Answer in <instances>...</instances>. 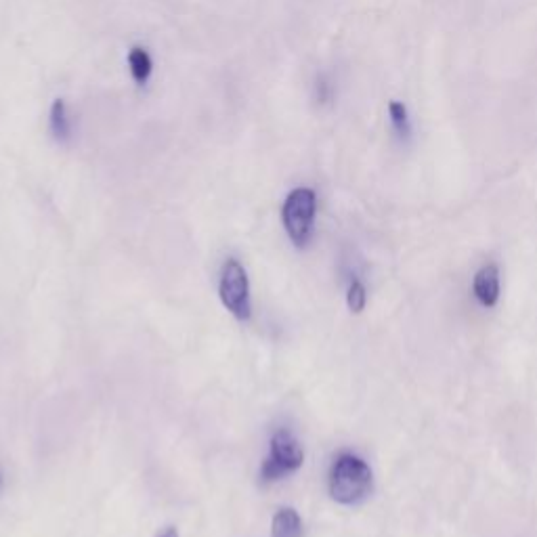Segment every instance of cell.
Instances as JSON below:
<instances>
[{
    "instance_id": "9",
    "label": "cell",
    "mask_w": 537,
    "mask_h": 537,
    "mask_svg": "<svg viewBox=\"0 0 537 537\" xmlns=\"http://www.w3.org/2000/svg\"><path fill=\"white\" fill-rule=\"evenodd\" d=\"M389 120H391L397 139L407 141L412 137V120H410V112H407V105L403 101L389 103Z\"/></svg>"
},
{
    "instance_id": "12",
    "label": "cell",
    "mask_w": 537,
    "mask_h": 537,
    "mask_svg": "<svg viewBox=\"0 0 537 537\" xmlns=\"http://www.w3.org/2000/svg\"><path fill=\"white\" fill-rule=\"evenodd\" d=\"M158 537H179V531L175 527H166Z\"/></svg>"
},
{
    "instance_id": "11",
    "label": "cell",
    "mask_w": 537,
    "mask_h": 537,
    "mask_svg": "<svg viewBox=\"0 0 537 537\" xmlns=\"http://www.w3.org/2000/svg\"><path fill=\"white\" fill-rule=\"evenodd\" d=\"M313 93H315V101L319 105H326L332 101L334 97V84L326 74H319L315 84H313Z\"/></svg>"
},
{
    "instance_id": "1",
    "label": "cell",
    "mask_w": 537,
    "mask_h": 537,
    "mask_svg": "<svg viewBox=\"0 0 537 537\" xmlns=\"http://www.w3.org/2000/svg\"><path fill=\"white\" fill-rule=\"evenodd\" d=\"M372 468L353 454H340L330 470V496L342 506L363 502L372 493Z\"/></svg>"
},
{
    "instance_id": "6",
    "label": "cell",
    "mask_w": 537,
    "mask_h": 537,
    "mask_svg": "<svg viewBox=\"0 0 537 537\" xmlns=\"http://www.w3.org/2000/svg\"><path fill=\"white\" fill-rule=\"evenodd\" d=\"M49 131L53 139L61 145H68L74 139V118L66 99H55L49 110Z\"/></svg>"
},
{
    "instance_id": "5",
    "label": "cell",
    "mask_w": 537,
    "mask_h": 537,
    "mask_svg": "<svg viewBox=\"0 0 537 537\" xmlns=\"http://www.w3.org/2000/svg\"><path fill=\"white\" fill-rule=\"evenodd\" d=\"M472 292L483 307H496L500 300V269L496 265H485L479 269L475 282H472Z\"/></svg>"
},
{
    "instance_id": "2",
    "label": "cell",
    "mask_w": 537,
    "mask_h": 537,
    "mask_svg": "<svg viewBox=\"0 0 537 537\" xmlns=\"http://www.w3.org/2000/svg\"><path fill=\"white\" fill-rule=\"evenodd\" d=\"M303 462V445H300L298 439L290 431H286V428H279L269 441V454L261 464L259 479L263 485L284 481L286 477L294 475V472L303 466Z\"/></svg>"
},
{
    "instance_id": "8",
    "label": "cell",
    "mask_w": 537,
    "mask_h": 537,
    "mask_svg": "<svg viewBox=\"0 0 537 537\" xmlns=\"http://www.w3.org/2000/svg\"><path fill=\"white\" fill-rule=\"evenodd\" d=\"M128 70H131V76L137 87H145L154 74L152 53H149L145 47H133L131 51H128Z\"/></svg>"
},
{
    "instance_id": "3",
    "label": "cell",
    "mask_w": 537,
    "mask_h": 537,
    "mask_svg": "<svg viewBox=\"0 0 537 537\" xmlns=\"http://www.w3.org/2000/svg\"><path fill=\"white\" fill-rule=\"evenodd\" d=\"M317 214V193L311 187L292 189L282 206V223L290 242L305 248L311 242Z\"/></svg>"
},
{
    "instance_id": "7",
    "label": "cell",
    "mask_w": 537,
    "mask_h": 537,
    "mask_svg": "<svg viewBox=\"0 0 537 537\" xmlns=\"http://www.w3.org/2000/svg\"><path fill=\"white\" fill-rule=\"evenodd\" d=\"M303 533V519L294 508L284 506L273 514L271 537H303Z\"/></svg>"
},
{
    "instance_id": "4",
    "label": "cell",
    "mask_w": 537,
    "mask_h": 537,
    "mask_svg": "<svg viewBox=\"0 0 537 537\" xmlns=\"http://www.w3.org/2000/svg\"><path fill=\"white\" fill-rule=\"evenodd\" d=\"M219 296L223 307L238 319L250 321L252 317V298H250V279L244 265L238 259H227L221 269Z\"/></svg>"
},
{
    "instance_id": "10",
    "label": "cell",
    "mask_w": 537,
    "mask_h": 537,
    "mask_svg": "<svg viewBox=\"0 0 537 537\" xmlns=\"http://www.w3.org/2000/svg\"><path fill=\"white\" fill-rule=\"evenodd\" d=\"M365 303H368V292H365V286L359 279H353L347 290V305L353 313H361L365 309Z\"/></svg>"
}]
</instances>
